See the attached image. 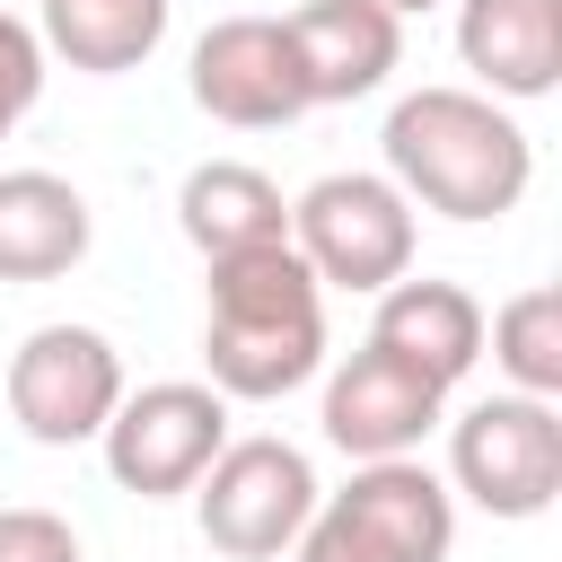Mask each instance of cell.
I'll return each instance as SVG.
<instances>
[{
    "instance_id": "6da1fadb",
    "label": "cell",
    "mask_w": 562,
    "mask_h": 562,
    "mask_svg": "<svg viewBox=\"0 0 562 562\" xmlns=\"http://www.w3.org/2000/svg\"><path fill=\"white\" fill-rule=\"evenodd\" d=\"M386 184L439 220H509L536 184V140L483 88H413L386 114Z\"/></svg>"
},
{
    "instance_id": "7a4b0ae2",
    "label": "cell",
    "mask_w": 562,
    "mask_h": 562,
    "mask_svg": "<svg viewBox=\"0 0 562 562\" xmlns=\"http://www.w3.org/2000/svg\"><path fill=\"white\" fill-rule=\"evenodd\" d=\"M202 386L228 404H281L325 369V290L299 263V246H246L211 263L202 307Z\"/></svg>"
},
{
    "instance_id": "3957f363",
    "label": "cell",
    "mask_w": 562,
    "mask_h": 562,
    "mask_svg": "<svg viewBox=\"0 0 562 562\" xmlns=\"http://www.w3.org/2000/svg\"><path fill=\"white\" fill-rule=\"evenodd\" d=\"M457 544V492L422 457L351 465L342 492H316V518L299 527V562H448Z\"/></svg>"
},
{
    "instance_id": "277c9868",
    "label": "cell",
    "mask_w": 562,
    "mask_h": 562,
    "mask_svg": "<svg viewBox=\"0 0 562 562\" xmlns=\"http://www.w3.org/2000/svg\"><path fill=\"white\" fill-rule=\"evenodd\" d=\"M290 246L316 272V290H386L413 272V202L369 176V167H334L290 202Z\"/></svg>"
},
{
    "instance_id": "5b68a950",
    "label": "cell",
    "mask_w": 562,
    "mask_h": 562,
    "mask_svg": "<svg viewBox=\"0 0 562 562\" xmlns=\"http://www.w3.org/2000/svg\"><path fill=\"white\" fill-rule=\"evenodd\" d=\"M448 492L483 518H544L562 492V413L544 395H483L448 422Z\"/></svg>"
},
{
    "instance_id": "8992f818",
    "label": "cell",
    "mask_w": 562,
    "mask_h": 562,
    "mask_svg": "<svg viewBox=\"0 0 562 562\" xmlns=\"http://www.w3.org/2000/svg\"><path fill=\"white\" fill-rule=\"evenodd\" d=\"M193 518L202 544L228 562H281L299 544V527L316 518V465L290 439H228L211 457V474L193 483Z\"/></svg>"
},
{
    "instance_id": "52a82bcc",
    "label": "cell",
    "mask_w": 562,
    "mask_h": 562,
    "mask_svg": "<svg viewBox=\"0 0 562 562\" xmlns=\"http://www.w3.org/2000/svg\"><path fill=\"white\" fill-rule=\"evenodd\" d=\"M105 474L140 501H176L211 474V457L228 448V395H211L202 378H158V386H123L114 422H105Z\"/></svg>"
},
{
    "instance_id": "ba28073f",
    "label": "cell",
    "mask_w": 562,
    "mask_h": 562,
    "mask_svg": "<svg viewBox=\"0 0 562 562\" xmlns=\"http://www.w3.org/2000/svg\"><path fill=\"white\" fill-rule=\"evenodd\" d=\"M123 404V351L97 325H35L9 351V422L35 448H88L105 439Z\"/></svg>"
},
{
    "instance_id": "9c48e42d",
    "label": "cell",
    "mask_w": 562,
    "mask_h": 562,
    "mask_svg": "<svg viewBox=\"0 0 562 562\" xmlns=\"http://www.w3.org/2000/svg\"><path fill=\"white\" fill-rule=\"evenodd\" d=\"M325 439L351 457V465H378V457H422V439L448 422V386H430L422 369H404L395 351L360 342L342 351V369L325 378Z\"/></svg>"
},
{
    "instance_id": "30bf717a",
    "label": "cell",
    "mask_w": 562,
    "mask_h": 562,
    "mask_svg": "<svg viewBox=\"0 0 562 562\" xmlns=\"http://www.w3.org/2000/svg\"><path fill=\"white\" fill-rule=\"evenodd\" d=\"M184 88L228 132H281V123L307 114V88H299V61H290L281 18H220V26H202Z\"/></svg>"
},
{
    "instance_id": "8fae6325",
    "label": "cell",
    "mask_w": 562,
    "mask_h": 562,
    "mask_svg": "<svg viewBox=\"0 0 562 562\" xmlns=\"http://www.w3.org/2000/svg\"><path fill=\"white\" fill-rule=\"evenodd\" d=\"M281 35H290L307 105L378 97L395 79V61H404V18H386L378 0H307V9L281 18Z\"/></svg>"
},
{
    "instance_id": "7c38bea8",
    "label": "cell",
    "mask_w": 562,
    "mask_h": 562,
    "mask_svg": "<svg viewBox=\"0 0 562 562\" xmlns=\"http://www.w3.org/2000/svg\"><path fill=\"white\" fill-rule=\"evenodd\" d=\"M457 61L492 105L562 88V0H457Z\"/></svg>"
},
{
    "instance_id": "4fadbf2b",
    "label": "cell",
    "mask_w": 562,
    "mask_h": 562,
    "mask_svg": "<svg viewBox=\"0 0 562 562\" xmlns=\"http://www.w3.org/2000/svg\"><path fill=\"white\" fill-rule=\"evenodd\" d=\"M369 342L395 351L404 369H422L430 386H457L474 360H483V307L465 281H430V272H404L378 290V316H369Z\"/></svg>"
},
{
    "instance_id": "5bb4252c",
    "label": "cell",
    "mask_w": 562,
    "mask_h": 562,
    "mask_svg": "<svg viewBox=\"0 0 562 562\" xmlns=\"http://www.w3.org/2000/svg\"><path fill=\"white\" fill-rule=\"evenodd\" d=\"M97 220L88 193L53 167H9L0 176V281H61L79 272Z\"/></svg>"
},
{
    "instance_id": "9a60e30c",
    "label": "cell",
    "mask_w": 562,
    "mask_h": 562,
    "mask_svg": "<svg viewBox=\"0 0 562 562\" xmlns=\"http://www.w3.org/2000/svg\"><path fill=\"white\" fill-rule=\"evenodd\" d=\"M176 220H184V237H193L202 263L246 255V246H281V237H290V202H281V184H272L263 167H246V158H202V167L176 184Z\"/></svg>"
},
{
    "instance_id": "2e32d148",
    "label": "cell",
    "mask_w": 562,
    "mask_h": 562,
    "mask_svg": "<svg viewBox=\"0 0 562 562\" xmlns=\"http://www.w3.org/2000/svg\"><path fill=\"white\" fill-rule=\"evenodd\" d=\"M167 18H176V0H44L35 44L88 79H123L167 44Z\"/></svg>"
},
{
    "instance_id": "e0dca14e",
    "label": "cell",
    "mask_w": 562,
    "mask_h": 562,
    "mask_svg": "<svg viewBox=\"0 0 562 562\" xmlns=\"http://www.w3.org/2000/svg\"><path fill=\"white\" fill-rule=\"evenodd\" d=\"M483 342H492V369L509 378V395H562V290L553 281H536V290H518L492 325H483Z\"/></svg>"
},
{
    "instance_id": "ac0fdd59",
    "label": "cell",
    "mask_w": 562,
    "mask_h": 562,
    "mask_svg": "<svg viewBox=\"0 0 562 562\" xmlns=\"http://www.w3.org/2000/svg\"><path fill=\"white\" fill-rule=\"evenodd\" d=\"M35 97H44V44H35L26 18L0 9V140L35 114Z\"/></svg>"
},
{
    "instance_id": "d6986e66",
    "label": "cell",
    "mask_w": 562,
    "mask_h": 562,
    "mask_svg": "<svg viewBox=\"0 0 562 562\" xmlns=\"http://www.w3.org/2000/svg\"><path fill=\"white\" fill-rule=\"evenodd\" d=\"M0 562H88V544L61 509L18 501V509H0Z\"/></svg>"
},
{
    "instance_id": "ffe728a7",
    "label": "cell",
    "mask_w": 562,
    "mask_h": 562,
    "mask_svg": "<svg viewBox=\"0 0 562 562\" xmlns=\"http://www.w3.org/2000/svg\"><path fill=\"white\" fill-rule=\"evenodd\" d=\"M386 18H422V9H439V0H378Z\"/></svg>"
}]
</instances>
